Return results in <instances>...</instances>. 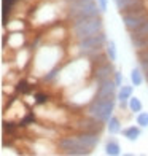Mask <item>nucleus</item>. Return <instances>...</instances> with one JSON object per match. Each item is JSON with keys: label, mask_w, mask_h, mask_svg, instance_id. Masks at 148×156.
Segmentation results:
<instances>
[{"label": "nucleus", "mask_w": 148, "mask_h": 156, "mask_svg": "<svg viewBox=\"0 0 148 156\" xmlns=\"http://www.w3.org/2000/svg\"><path fill=\"white\" fill-rule=\"evenodd\" d=\"M64 58V49L61 43H46L35 49L32 59V73L43 78L49 70L58 67Z\"/></svg>", "instance_id": "nucleus-1"}, {"label": "nucleus", "mask_w": 148, "mask_h": 156, "mask_svg": "<svg viewBox=\"0 0 148 156\" xmlns=\"http://www.w3.org/2000/svg\"><path fill=\"white\" fill-rule=\"evenodd\" d=\"M100 32H104V21L100 16L73 19L72 26H70V37L75 41L93 37V35H97Z\"/></svg>", "instance_id": "nucleus-2"}, {"label": "nucleus", "mask_w": 148, "mask_h": 156, "mask_svg": "<svg viewBox=\"0 0 148 156\" xmlns=\"http://www.w3.org/2000/svg\"><path fill=\"white\" fill-rule=\"evenodd\" d=\"M116 101H118L116 97H94L93 101L86 105L84 113L107 124V121L113 116Z\"/></svg>", "instance_id": "nucleus-3"}, {"label": "nucleus", "mask_w": 148, "mask_h": 156, "mask_svg": "<svg viewBox=\"0 0 148 156\" xmlns=\"http://www.w3.org/2000/svg\"><path fill=\"white\" fill-rule=\"evenodd\" d=\"M67 19H80V18H96L100 16L102 11L97 5V0H72L65 5Z\"/></svg>", "instance_id": "nucleus-4"}, {"label": "nucleus", "mask_w": 148, "mask_h": 156, "mask_svg": "<svg viewBox=\"0 0 148 156\" xmlns=\"http://www.w3.org/2000/svg\"><path fill=\"white\" fill-rule=\"evenodd\" d=\"M105 43H107V35H105V32H100L97 35H93V37L75 41V48H76V53L80 56L91 58L93 54H96L99 51H104Z\"/></svg>", "instance_id": "nucleus-5"}, {"label": "nucleus", "mask_w": 148, "mask_h": 156, "mask_svg": "<svg viewBox=\"0 0 148 156\" xmlns=\"http://www.w3.org/2000/svg\"><path fill=\"white\" fill-rule=\"evenodd\" d=\"M58 148L61 150V153L70 154V156H84V154L91 153L88 148L83 145V142H81L78 134H72V136L61 137L59 142H58Z\"/></svg>", "instance_id": "nucleus-6"}, {"label": "nucleus", "mask_w": 148, "mask_h": 156, "mask_svg": "<svg viewBox=\"0 0 148 156\" xmlns=\"http://www.w3.org/2000/svg\"><path fill=\"white\" fill-rule=\"evenodd\" d=\"M96 89H97V83L93 80L91 84H83V86L76 88L72 93V96L69 97V102L73 105H88L96 97Z\"/></svg>", "instance_id": "nucleus-7"}, {"label": "nucleus", "mask_w": 148, "mask_h": 156, "mask_svg": "<svg viewBox=\"0 0 148 156\" xmlns=\"http://www.w3.org/2000/svg\"><path fill=\"white\" fill-rule=\"evenodd\" d=\"M121 19L124 23V27L128 32L136 30L137 27H140L143 23L148 21V10H136V11H126L121 13Z\"/></svg>", "instance_id": "nucleus-8"}, {"label": "nucleus", "mask_w": 148, "mask_h": 156, "mask_svg": "<svg viewBox=\"0 0 148 156\" xmlns=\"http://www.w3.org/2000/svg\"><path fill=\"white\" fill-rule=\"evenodd\" d=\"M115 67L111 61H105L102 64H97V66H93V70H91V76L96 83H102L107 80H113L115 76Z\"/></svg>", "instance_id": "nucleus-9"}, {"label": "nucleus", "mask_w": 148, "mask_h": 156, "mask_svg": "<svg viewBox=\"0 0 148 156\" xmlns=\"http://www.w3.org/2000/svg\"><path fill=\"white\" fill-rule=\"evenodd\" d=\"M58 16V6L53 3H43L38 6L33 13V23L35 24H48L56 19Z\"/></svg>", "instance_id": "nucleus-10"}, {"label": "nucleus", "mask_w": 148, "mask_h": 156, "mask_svg": "<svg viewBox=\"0 0 148 156\" xmlns=\"http://www.w3.org/2000/svg\"><path fill=\"white\" fill-rule=\"evenodd\" d=\"M75 124H76L78 132H96V134H100L105 123L99 121V119H96V118H93V116H89V115L84 113V116L80 118Z\"/></svg>", "instance_id": "nucleus-11"}, {"label": "nucleus", "mask_w": 148, "mask_h": 156, "mask_svg": "<svg viewBox=\"0 0 148 156\" xmlns=\"http://www.w3.org/2000/svg\"><path fill=\"white\" fill-rule=\"evenodd\" d=\"M116 94H118V84L115 83V80L97 83L96 97H116Z\"/></svg>", "instance_id": "nucleus-12"}, {"label": "nucleus", "mask_w": 148, "mask_h": 156, "mask_svg": "<svg viewBox=\"0 0 148 156\" xmlns=\"http://www.w3.org/2000/svg\"><path fill=\"white\" fill-rule=\"evenodd\" d=\"M119 13L126 11H136V10H145L143 0H113Z\"/></svg>", "instance_id": "nucleus-13"}, {"label": "nucleus", "mask_w": 148, "mask_h": 156, "mask_svg": "<svg viewBox=\"0 0 148 156\" xmlns=\"http://www.w3.org/2000/svg\"><path fill=\"white\" fill-rule=\"evenodd\" d=\"M30 148L33 153H38V154H49V153H54L53 150H56V147L49 144V139H37V142L32 144Z\"/></svg>", "instance_id": "nucleus-14"}, {"label": "nucleus", "mask_w": 148, "mask_h": 156, "mask_svg": "<svg viewBox=\"0 0 148 156\" xmlns=\"http://www.w3.org/2000/svg\"><path fill=\"white\" fill-rule=\"evenodd\" d=\"M24 41H26V37L21 30H15L8 35V46L11 49H16L18 51V49L24 48Z\"/></svg>", "instance_id": "nucleus-15"}, {"label": "nucleus", "mask_w": 148, "mask_h": 156, "mask_svg": "<svg viewBox=\"0 0 148 156\" xmlns=\"http://www.w3.org/2000/svg\"><path fill=\"white\" fill-rule=\"evenodd\" d=\"M29 61H32V59H30V49H26V48L18 49L16 58H15V64H16V67L23 70V69L27 66V62H29Z\"/></svg>", "instance_id": "nucleus-16"}, {"label": "nucleus", "mask_w": 148, "mask_h": 156, "mask_svg": "<svg viewBox=\"0 0 148 156\" xmlns=\"http://www.w3.org/2000/svg\"><path fill=\"white\" fill-rule=\"evenodd\" d=\"M65 35H67V30L62 26L54 27V29H51L48 32V41L49 43H61L65 38Z\"/></svg>", "instance_id": "nucleus-17"}, {"label": "nucleus", "mask_w": 148, "mask_h": 156, "mask_svg": "<svg viewBox=\"0 0 148 156\" xmlns=\"http://www.w3.org/2000/svg\"><path fill=\"white\" fill-rule=\"evenodd\" d=\"M121 132H123V137H126L129 142H136L140 136H142V127L139 124L137 126H128V127H124Z\"/></svg>", "instance_id": "nucleus-18"}, {"label": "nucleus", "mask_w": 148, "mask_h": 156, "mask_svg": "<svg viewBox=\"0 0 148 156\" xmlns=\"http://www.w3.org/2000/svg\"><path fill=\"white\" fill-rule=\"evenodd\" d=\"M132 93H134V84H123V86H119L118 88V94H116L118 102L129 101V99L132 97Z\"/></svg>", "instance_id": "nucleus-19"}, {"label": "nucleus", "mask_w": 148, "mask_h": 156, "mask_svg": "<svg viewBox=\"0 0 148 156\" xmlns=\"http://www.w3.org/2000/svg\"><path fill=\"white\" fill-rule=\"evenodd\" d=\"M104 150H105V154H108V156H118V154H121V147H119V144H118L115 139H108L107 142H105Z\"/></svg>", "instance_id": "nucleus-20"}, {"label": "nucleus", "mask_w": 148, "mask_h": 156, "mask_svg": "<svg viewBox=\"0 0 148 156\" xmlns=\"http://www.w3.org/2000/svg\"><path fill=\"white\" fill-rule=\"evenodd\" d=\"M107 131H108V134H111V136H115V134H119V132L123 131L121 119L113 115V116H111L108 121H107Z\"/></svg>", "instance_id": "nucleus-21"}, {"label": "nucleus", "mask_w": 148, "mask_h": 156, "mask_svg": "<svg viewBox=\"0 0 148 156\" xmlns=\"http://www.w3.org/2000/svg\"><path fill=\"white\" fill-rule=\"evenodd\" d=\"M143 70L140 69V67H134L132 70H131V83L134 84V86H140V84L143 83Z\"/></svg>", "instance_id": "nucleus-22"}, {"label": "nucleus", "mask_w": 148, "mask_h": 156, "mask_svg": "<svg viewBox=\"0 0 148 156\" xmlns=\"http://www.w3.org/2000/svg\"><path fill=\"white\" fill-rule=\"evenodd\" d=\"M137 59H139V67L143 70V73L148 72V48L137 51Z\"/></svg>", "instance_id": "nucleus-23"}, {"label": "nucleus", "mask_w": 148, "mask_h": 156, "mask_svg": "<svg viewBox=\"0 0 148 156\" xmlns=\"http://www.w3.org/2000/svg\"><path fill=\"white\" fill-rule=\"evenodd\" d=\"M105 53H107L108 59L111 62H115L116 58H118V51H116V43L113 40H107V43H105Z\"/></svg>", "instance_id": "nucleus-24"}, {"label": "nucleus", "mask_w": 148, "mask_h": 156, "mask_svg": "<svg viewBox=\"0 0 148 156\" xmlns=\"http://www.w3.org/2000/svg\"><path fill=\"white\" fill-rule=\"evenodd\" d=\"M128 110L131 112V113H134V115H137V113H140L143 110V105H142V102H140V99L139 97H131L129 99V107H128Z\"/></svg>", "instance_id": "nucleus-25"}, {"label": "nucleus", "mask_w": 148, "mask_h": 156, "mask_svg": "<svg viewBox=\"0 0 148 156\" xmlns=\"http://www.w3.org/2000/svg\"><path fill=\"white\" fill-rule=\"evenodd\" d=\"M131 34V40L132 38H143V37H148V21L146 23H143L140 27H137L136 30L129 32Z\"/></svg>", "instance_id": "nucleus-26"}, {"label": "nucleus", "mask_w": 148, "mask_h": 156, "mask_svg": "<svg viewBox=\"0 0 148 156\" xmlns=\"http://www.w3.org/2000/svg\"><path fill=\"white\" fill-rule=\"evenodd\" d=\"M136 123L142 127H148V112H140V113H137V116H136Z\"/></svg>", "instance_id": "nucleus-27"}, {"label": "nucleus", "mask_w": 148, "mask_h": 156, "mask_svg": "<svg viewBox=\"0 0 148 156\" xmlns=\"http://www.w3.org/2000/svg\"><path fill=\"white\" fill-rule=\"evenodd\" d=\"M8 30H11V32H15V30H23L24 29V24H23V21H19V19H16V21H11V23H8Z\"/></svg>", "instance_id": "nucleus-28"}, {"label": "nucleus", "mask_w": 148, "mask_h": 156, "mask_svg": "<svg viewBox=\"0 0 148 156\" xmlns=\"http://www.w3.org/2000/svg\"><path fill=\"white\" fill-rule=\"evenodd\" d=\"M35 102H37L38 105H45L48 102V96L43 94V93H37L35 94Z\"/></svg>", "instance_id": "nucleus-29"}, {"label": "nucleus", "mask_w": 148, "mask_h": 156, "mask_svg": "<svg viewBox=\"0 0 148 156\" xmlns=\"http://www.w3.org/2000/svg\"><path fill=\"white\" fill-rule=\"evenodd\" d=\"M19 89L23 91L24 94H27V93H30L32 88H30V84L27 83V81H21V83H19Z\"/></svg>", "instance_id": "nucleus-30"}, {"label": "nucleus", "mask_w": 148, "mask_h": 156, "mask_svg": "<svg viewBox=\"0 0 148 156\" xmlns=\"http://www.w3.org/2000/svg\"><path fill=\"white\" fill-rule=\"evenodd\" d=\"M113 80H115V83L118 84V88H119V86H123V73H121V72H118V70H116V72H115V76H113Z\"/></svg>", "instance_id": "nucleus-31"}, {"label": "nucleus", "mask_w": 148, "mask_h": 156, "mask_svg": "<svg viewBox=\"0 0 148 156\" xmlns=\"http://www.w3.org/2000/svg\"><path fill=\"white\" fill-rule=\"evenodd\" d=\"M97 5H99V8H100V11L105 13L108 8V0H97Z\"/></svg>", "instance_id": "nucleus-32"}, {"label": "nucleus", "mask_w": 148, "mask_h": 156, "mask_svg": "<svg viewBox=\"0 0 148 156\" xmlns=\"http://www.w3.org/2000/svg\"><path fill=\"white\" fill-rule=\"evenodd\" d=\"M64 2H72V0H64Z\"/></svg>", "instance_id": "nucleus-33"}]
</instances>
